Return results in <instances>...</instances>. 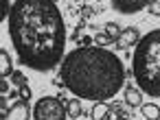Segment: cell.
I'll return each instance as SVG.
<instances>
[{"mask_svg":"<svg viewBox=\"0 0 160 120\" xmlns=\"http://www.w3.org/2000/svg\"><path fill=\"white\" fill-rule=\"evenodd\" d=\"M11 83H13L16 87H22V85H27V76H24L22 72H16V70H13V74H11Z\"/></svg>","mask_w":160,"mask_h":120,"instance_id":"obj_15","label":"cell"},{"mask_svg":"<svg viewBox=\"0 0 160 120\" xmlns=\"http://www.w3.org/2000/svg\"><path fill=\"white\" fill-rule=\"evenodd\" d=\"M94 42H97V44H99L101 48H105V46H108V44L112 42V37H110L108 33H97V35H94Z\"/></svg>","mask_w":160,"mask_h":120,"instance_id":"obj_16","label":"cell"},{"mask_svg":"<svg viewBox=\"0 0 160 120\" xmlns=\"http://www.w3.org/2000/svg\"><path fill=\"white\" fill-rule=\"evenodd\" d=\"M66 113H68L66 105L55 96H44L33 107L35 120H66Z\"/></svg>","mask_w":160,"mask_h":120,"instance_id":"obj_4","label":"cell"},{"mask_svg":"<svg viewBox=\"0 0 160 120\" xmlns=\"http://www.w3.org/2000/svg\"><path fill=\"white\" fill-rule=\"evenodd\" d=\"M108 111H110V105H108L105 100H99V103L92 105L90 116H92V120H105V118H108Z\"/></svg>","mask_w":160,"mask_h":120,"instance_id":"obj_10","label":"cell"},{"mask_svg":"<svg viewBox=\"0 0 160 120\" xmlns=\"http://www.w3.org/2000/svg\"><path fill=\"white\" fill-rule=\"evenodd\" d=\"M149 5H151V0H112V9L118 13H125V16L138 13Z\"/></svg>","mask_w":160,"mask_h":120,"instance_id":"obj_5","label":"cell"},{"mask_svg":"<svg viewBox=\"0 0 160 120\" xmlns=\"http://www.w3.org/2000/svg\"><path fill=\"white\" fill-rule=\"evenodd\" d=\"M127 118V113L118 107V105H114V107H110V111H108V118L105 120H125Z\"/></svg>","mask_w":160,"mask_h":120,"instance_id":"obj_13","label":"cell"},{"mask_svg":"<svg viewBox=\"0 0 160 120\" xmlns=\"http://www.w3.org/2000/svg\"><path fill=\"white\" fill-rule=\"evenodd\" d=\"M140 113L145 116V120H160V107L153 105V103H142Z\"/></svg>","mask_w":160,"mask_h":120,"instance_id":"obj_11","label":"cell"},{"mask_svg":"<svg viewBox=\"0 0 160 120\" xmlns=\"http://www.w3.org/2000/svg\"><path fill=\"white\" fill-rule=\"evenodd\" d=\"M66 109H68V116H70V118H79V116L83 113V107H81V100H79V98L68 100Z\"/></svg>","mask_w":160,"mask_h":120,"instance_id":"obj_12","label":"cell"},{"mask_svg":"<svg viewBox=\"0 0 160 120\" xmlns=\"http://www.w3.org/2000/svg\"><path fill=\"white\" fill-rule=\"evenodd\" d=\"M140 92H142L140 87L136 90V87L129 85V87L125 90V103H127L129 107H140V105H142V94H140Z\"/></svg>","mask_w":160,"mask_h":120,"instance_id":"obj_8","label":"cell"},{"mask_svg":"<svg viewBox=\"0 0 160 120\" xmlns=\"http://www.w3.org/2000/svg\"><path fill=\"white\" fill-rule=\"evenodd\" d=\"M59 74L75 96L94 103L116 96L125 85L123 61L101 46H81L68 53Z\"/></svg>","mask_w":160,"mask_h":120,"instance_id":"obj_2","label":"cell"},{"mask_svg":"<svg viewBox=\"0 0 160 120\" xmlns=\"http://www.w3.org/2000/svg\"><path fill=\"white\" fill-rule=\"evenodd\" d=\"M13 74V63H11V55L2 48L0 50V76H11Z\"/></svg>","mask_w":160,"mask_h":120,"instance_id":"obj_9","label":"cell"},{"mask_svg":"<svg viewBox=\"0 0 160 120\" xmlns=\"http://www.w3.org/2000/svg\"><path fill=\"white\" fill-rule=\"evenodd\" d=\"M123 48H129V46H136L138 42H140V33H138V29H134V26H129V29H123V33H121V37L116 39Z\"/></svg>","mask_w":160,"mask_h":120,"instance_id":"obj_7","label":"cell"},{"mask_svg":"<svg viewBox=\"0 0 160 120\" xmlns=\"http://www.w3.org/2000/svg\"><path fill=\"white\" fill-rule=\"evenodd\" d=\"M132 72L136 85L147 96H160V29L149 31L136 44Z\"/></svg>","mask_w":160,"mask_h":120,"instance_id":"obj_3","label":"cell"},{"mask_svg":"<svg viewBox=\"0 0 160 120\" xmlns=\"http://www.w3.org/2000/svg\"><path fill=\"white\" fill-rule=\"evenodd\" d=\"M149 13H151V16H160V2H158V0H151V5H149Z\"/></svg>","mask_w":160,"mask_h":120,"instance_id":"obj_20","label":"cell"},{"mask_svg":"<svg viewBox=\"0 0 160 120\" xmlns=\"http://www.w3.org/2000/svg\"><path fill=\"white\" fill-rule=\"evenodd\" d=\"M105 33H108L112 39H118L123 31L118 29V24H116V22H108V24H105Z\"/></svg>","mask_w":160,"mask_h":120,"instance_id":"obj_14","label":"cell"},{"mask_svg":"<svg viewBox=\"0 0 160 120\" xmlns=\"http://www.w3.org/2000/svg\"><path fill=\"white\" fill-rule=\"evenodd\" d=\"M9 105H7V96H0V118L2 120H7V116H9Z\"/></svg>","mask_w":160,"mask_h":120,"instance_id":"obj_17","label":"cell"},{"mask_svg":"<svg viewBox=\"0 0 160 120\" xmlns=\"http://www.w3.org/2000/svg\"><path fill=\"white\" fill-rule=\"evenodd\" d=\"M7 22L22 66L46 72L62 63L66 26L55 0H16Z\"/></svg>","mask_w":160,"mask_h":120,"instance_id":"obj_1","label":"cell"},{"mask_svg":"<svg viewBox=\"0 0 160 120\" xmlns=\"http://www.w3.org/2000/svg\"><path fill=\"white\" fill-rule=\"evenodd\" d=\"M7 92H9V81L2 76V79H0V94H2V96H7Z\"/></svg>","mask_w":160,"mask_h":120,"instance_id":"obj_21","label":"cell"},{"mask_svg":"<svg viewBox=\"0 0 160 120\" xmlns=\"http://www.w3.org/2000/svg\"><path fill=\"white\" fill-rule=\"evenodd\" d=\"M11 0H2V9H0V18L2 20H9V13H11Z\"/></svg>","mask_w":160,"mask_h":120,"instance_id":"obj_18","label":"cell"},{"mask_svg":"<svg viewBox=\"0 0 160 120\" xmlns=\"http://www.w3.org/2000/svg\"><path fill=\"white\" fill-rule=\"evenodd\" d=\"M31 96H33V94H31V87H29V85H22V87H20V98L29 103V100H31Z\"/></svg>","mask_w":160,"mask_h":120,"instance_id":"obj_19","label":"cell"},{"mask_svg":"<svg viewBox=\"0 0 160 120\" xmlns=\"http://www.w3.org/2000/svg\"><path fill=\"white\" fill-rule=\"evenodd\" d=\"M29 118H31V109H29V103L22 98L11 105L9 116H7V120H29Z\"/></svg>","mask_w":160,"mask_h":120,"instance_id":"obj_6","label":"cell"}]
</instances>
